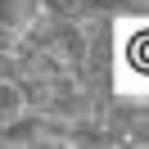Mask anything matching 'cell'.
I'll return each mask as SVG.
<instances>
[{
	"instance_id": "obj_1",
	"label": "cell",
	"mask_w": 149,
	"mask_h": 149,
	"mask_svg": "<svg viewBox=\"0 0 149 149\" xmlns=\"http://www.w3.org/2000/svg\"><path fill=\"white\" fill-rule=\"evenodd\" d=\"M41 18V0H0V32L27 36Z\"/></svg>"
},
{
	"instance_id": "obj_2",
	"label": "cell",
	"mask_w": 149,
	"mask_h": 149,
	"mask_svg": "<svg viewBox=\"0 0 149 149\" xmlns=\"http://www.w3.org/2000/svg\"><path fill=\"white\" fill-rule=\"evenodd\" d=\"M91 14V0H41V18L54 23H81Z\"/></svg>"
},
{
	"instance_id": "obj_3",
	"label": "cell",
	"mask_w": 149,
	"mask_h": 149,
	"mask_svg": "<svg viewBox=\"0 0 149 149\" xmlns=\"http://www.w3.org/2000/svg\"><path fill=\"white\" fill-rule=\"evenodd\" d=\"M27 109V95H23V81H9V77L0 72V127L14 122L18 113Z\"/></svg>"
}]
</instances>
